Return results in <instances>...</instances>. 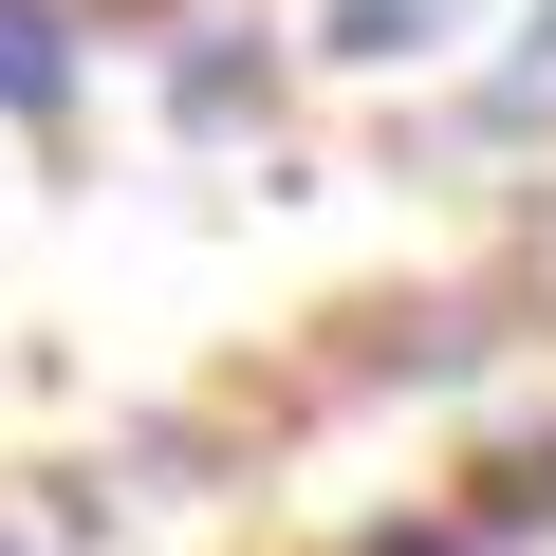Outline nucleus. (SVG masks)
<instances>
[{
  "mask_svg": "<svg viewBox=\"0 0 556 556\" xmlns=\"http://www.w3.org/2000/svg\"><path fill=\"white\" fill-rule=\"evenodd\" d=\"M75 93H93V0H0V112L56 130Z\"/></svg>",
  "mask_w": 556,
  "mask_h": 556,
  "instance_id": "obj_1",
  "label": "nucleus"
},
{
  "mask_svg": "<svg viewBox=\"0 0 556 556\" xmlns=\"http://www.w3.org/2000/svg\"><path fill=\"white\" fill-rule=\"evenodd\" d=\"M260 112H278V56H260V38H186V56H167V130H186V149H223V130H260Z\"/></svg>",
  "mask_w": 556,
  "mask_h": 556,
  "instance_id": "obj_2",
  "label": "nucleus"
},
{
  "mask_svg": "<svg viewBox=\"0 0 556 556\" xmlns=\"http://www.w3.org/2000/svg\"><path fill=\"white\" fill-rule=\"evenodd\" d=\"M445 20H464V0H334V75H408V56H445Z\"/></svg>",
  "mask_w": 556,
  "mask_h": 556,
  "instance_id": "obj_3",
  "label": "nucleus"
},
{
  "mask_svg": "<svg viewBox=\"0 0 556 556\" xmlns=\"http://www.w3.org/2000/svg\"><path fill=\"white\" fill-rule=\"evenodd\" d=\"M482 130H556V0L519 20V56L482 75Z\"/></svg>",
  "mask_w": 556,
  "mask_h": 556,
  "instance_id": "obj_4",
  "label": "nucleus"
},
{
  "mask_svg": "<svg viewBox=\"0 0 556 556\" xmlns=\"http://www.w3.org/2000/svg\"><path fill=\"white\" fill-rule=\"evenodd\" d=\"M0 556H38V538H20V519H0Z\"/></svg>",
  "mask_w": 556,
  "mask_h": 556,
  "instance_id": "obj_5",
  "label": "nucleus"
}]
</instances>
